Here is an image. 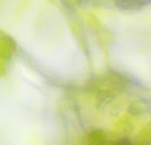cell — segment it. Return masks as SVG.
I'll list each match as a JSON object with an SVG mask.
<instances>
[{"mask_svg": "<svg viewBox=\"0 0 151 145\" xmlns=\"http://www.w3.org/2000/svg\"><path fill=\"white\" fill-rule=\"evenodd\" d=\"M114 5L119 11H127V12H133V11L143 9L145 7L150 5L151 0H113Z\"/></svg>", "mask_w": 151, "mask_h": 145, "instance_id": "2", "label": "cell"}, {"mask_svg": "<svg viewBox=\"0 0 151 145\" xmlns=\"http://www.w3.org/2000/svg\"><path fill=\"white\" fill-rule=\"evenodd\" d=\"M16 50V42L11 36L0 31V61L9 62Z\"/></svg>", "mask_w": 151, "mask_h": 145, "instance_id": "1", "label": "cell"}, {"mask_svg": "<svg viewBox=\"0 0 151 145\" xmlns=\"http://www.w3.org/2000/svg\"><path fill=\"white\" fill-rule=\"evenodd\" d=\"M90 143L93 144H104L106 143V136L102 131H94L90 133Z\"/></svg>", "mask_w": 151, "mask_h": 145, "instance_id": "3", "label": "cell"}, {"mask_svg": "<svg viewBox=\"0 0 151 145\" xmlns=\"http://www.w3.org/2000/svg\"><path fill=\"white\" fill-rule=\"evenodd\" d=\"M0 75H4V68L0 65Z\"/></svg>", "mask_w": 151, "mask_h": 145, "instance_id": "4", "label": "cell"}]
</instances>
